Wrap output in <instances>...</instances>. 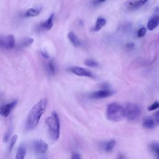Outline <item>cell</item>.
Here are the masks:
<instances>
[{
  "label": "cell",
  "instance_id": "cell-1",
  "mask_svg": "<svg viewBox=\"0 0 159 159\" xmlns=\"http://www.w3.org/2000/svg\"><path fill=\"white\" fill-rule=\"evenodd\" d=\"M47 105V98H42L32 107L27 116L25 123V129L27 130L34 129L38 125L42 116L45 111Z\"/></svg>",
  "mask_w": 159,
  "mask_h": 159
},
{
  "label": "cell",
  "instance_id": "cell-2",
  "mask_svg": "<svg viewBox=\"0 0 159 159\" xmlns=\"http://www.w3.org/2000/svg\"><path fill=\"white\" fill-rule=\"evenodd\" d=\"M106 114L107 119L113 122H119L126 117L125 109L116 102L111 103L107 106Z\"/></svg>",
  "mask_w": 159,
  "mask_h": 159
},
{
  "label": "cell",
  "instance_id": "cell-3",
  "mask_svg": "<svg viewBox=\"0 0 159 159\" xmlns=\"http://www.w3.org/2000/svg\"><path fill=\"white\" fill-rule=\"evenodd\" d=\"M46 124L48 126V132L51 138L57 140L60 136V120L58 114L55 112H53L50 116L46 119Z\"/></svg>",
  "mask_w": 159,
  "mask_h": 159
},
{
  "label": "cell",
  "instance_id": "cell-4",
  "mask_svg": "<svg viewBox=\"0 0 159 159\" xmlns=\"http://www.w3.org/2000/svg\"><path fill=\"white\" fill-rule=\"evenodd\" d=\"M125 112L127 118L129 120H134L139 117L141 110L137 104L134 103H129L126 105Z\"/></svg>",
  "mask_w": 159,
  "mask_h": 159
},
{
  "label": "cell",
  "instance_id": "cell-5",
  "mask_svg": "<svg viewBox=\"0 0 159 159\" xmlns=\"http://www.w3.org/2000/svg\"><path fill=\"white\" fill-rule=\"evenodd\" d=\"M15 46V38L13 35L0 37V48L11 50Z\"/></svg>",
  "mask_w": 159,
  "mask_h": 159
},
{
  "label": "cell",
  "instance_id": "cell-6",
  "mask_svg": "<svg viewBox=\"0 0 159 159\" xmlns=\"http://www.w3.org/2000/svg\"><path fill=\"white\" fill-rule=\"evenodd\" d=\"M69 70L73 74L80 76H86L89 78H94L93 74L86 68L80 66H73L69 69Z\"/></svg>",
  "mask_w": 159,
  "mask_h": 159
},
{
  "label": "cell",
  "instance_id": "cell-7",
  "mask_svg": "<svg viewBox=\"0 0 159 159\" xmlns=\"http://www.w3.org/2000/svg\"><path fill=\"white\" fill-rule=\"evenodd\" d=\"M33 148L36 153L42 154L45 153L48 150V146L43 140L39 139L33 142Z\"/></svg>",
  "mask_w": 159,
  "mask_h": 159
},
{
  "label": "cell",
  "instance_id": "cell-8",
  "mask_svg": "<svg viewBox=\"0 0 159 159\" xmlns=\"http://www.w3.org/2000/svg\"><path fill=\"white\" fill-rule=\"evenodd\" d=\"M17 104V101L14 100L8 104L1 106L0 107V115L4 117H7Z\"/></svg>",
  "mask_w": 159,
  "mask_h": 159
},
{
  "label": "cell",
  "instance_id": "cell-9",
  "mask_svg": "<svg viewBox=\"0 0 159 159\" xmlns=\"http://www.w3.org/2000/svg\"><path fill=\"white\" fill-rule=\"evenodd\" d=\"M148 0H131L126 3V7L129 11L136 10L143 6Z\"/></svg>",
  "mask_w": 159,
  "mask_h": 159
},
{
  "label": "cell",
  "instance_id": "cell-10",
  "mask_svg": "<svg viewBox=\"0 0 159 159\" xmlns=\"http://www.w3.org/2000/svg\"><path fill=\"white\" fill-rule=\"evenodd\" d=\"M113 94V92L107 89H103L95 91L91 94L90 97L93 99H102L111 96Z\"/></svg>",
  "mask_w": 159,
  "mask_h": 159
},
{
  "label": "cell",
  "instance_id": "cell-11",
  "mask_svg": "<svg viewBox=\"0 0 159 159\" xmlns=\"http://www.w3.org/2000/svg\"><path fill=\"white\" fill-rule=\"evenodd\" d=\"M53 17H54V14H52L45 21L40 24L39 27L40 29L41 30H50L52 28L53 25Z\"/></svg>",
  "mask_w": 159,
  "mask_h": 159
},
{
  "label": "cell",
  "instance_id": "cell-12",
  "mask_svg": "<svg viewBox=\"0 0 159 159\" xmlns=\"http://www.w3.org/2000/svg\"><path fill=\"white\" fill-rule=\"evenodd\" d=\"M106 24V20L104 18L102 17H99L97 19L96 24L94 27L93 29V30L94 32H98L99 30H101V29L104 27Z\"/></svg>",
  "mask_w": 159,
  "mask_h": 159
},
{
  "label": "cell",
  "instance_id": "cell-13",
  "mask_svg": "<svg viewBox=\"0 0 159 159\" xmlns=\"http://www.w3.org/2000/svg\"><path fill=\"white\" fill-rule=\"evenodd\" d=\"M26 153V147L24 144H21L16 152V155L15 157L16 159H23L25 157Z\"/></svg>",
  "mask_w": 159,
  "mask_h": 159
},
{
  "label": "cell",
  "instance_id": "cell-14",
  "mask_svg": "<svg viewBox=\"0 0 159 159\" xmlns=\"http://www.w3.org/2000/svg\"><path fill=\"white\" fill-rule=\"evenodd\" d=\"M41 11V8L40 7H37V8H30L24 14L25 17H35L37 16L40 14Z\"/></svg>",
  "mask_w": 159,
  "mask_h": 159
},
{
  "label": "cell",
  "instance_id": "cell-15",
  "mask_svg": "<svg viewBox=\"0 0 159 159\" xmlns=\"http://www.w3.org/2000/svg\"><path fill=\"white\" fill-rule=\"evenodd\" d=\"M68 38L73 46L78 47L80 45V42L78 38L73 32H70L68 34Z\"/></svg>",
  "mask_w": 159,
  "mask_h": 159
},
{
  "label": "cell",
  "instance_id": "cell-16",
  "mask_svg": "<svg viewBox=\"0 0 159 159\" xmlns=\"http://www.w3.org/2000/svg\"><path fill=\"white\" fill-rule=\"evenodd\" d=\"M158 24L159 23H158V16H155L148 20L147 25V29L150 30H152L157 27V26L158 25Z\"/></svg>",
  "mask_w": 159,
  "mask_h": 159
},
{
  "label": "cell",
  "instance_id": "cell-17",
  "mask_svg": "<svg viewBox=\"0 0 159 159\" xmlns=\"http://www.w3.org/2000/svg\"><path fill=\"white\" fill-rule=\"evenodd\" d=\"M34 42V39L30 37H26L20 43H19V47L20 48H25L30 46Z\"/></svg>",
  "mask_w": 159,
  "mask_h": 159
},
{
  "label": "cell",
  "instance_id": "cell-18",
  "mask_svg": "<svg viewBox=\"0 0 159 159\" xmlns=\"http://www.w3.org/2000/svg\"><path fill=\"white\" fill-rule=\"evenodd\" d=\"M154 120L150 117H147L143 122V127L145 129H152L154 127Z\"/></svg>",
  "mask_w": 159,
  "mask_h": 159
},
{
  "label": "cell",
  "instance_id": "cell-19",
  "mask_svg": "<svg viewBox=\"0 0 159 159\" xmlns=\"http://www.w3.org/2000/svg\"><path fill=\"white\" fill-rule=\"evenodd\" d=\"M84 64L89 67H91V68H96L98 66V63L97 61H96L94 60H91V59H86L84 60Z\"/></svg>",
  "mask_w": 159,
  "mask_h": 159
},
{
  "label": "cell",
  "instance_id": "cell-20",
  "mask_svg": "<svg viewBox=\"0 0 159 159\" xmlns=\"http://www.w3.org/2000/svg\"><path fill=\"white\" fill-rule=\"evenodd\" d=\"M115 144H116V141L115 140H111L109 141L108 142H107L105 144L104 150L106 152H110L114 148V147L115 146Z\"/></svg>",
  "mask_w": 159,
  "mask_h": 159
},
{
  "label": "cell",
  "instance_id": "cell-21",
  "mask_svg": "<svg viewBox=\"0 0 159 159\" xmlns=\"http://www.w3.org/2000/svg\"><path fill=\"white\" fill-rule=\"evenodd\" d=\"M48 71L49 72L51 73V74H55L56 73V67H55V63L53 62V61L52 60H50L48 62Z\"/></svg>",
  "mask_w": 159,
  "mask_h": 159
},
{
  "label": "cell",
  "instance_id": "cell-22",
  "mask_svg": "<svg viewBox=\"0 0 159 159\" xmlns=\"http://www.w3.org/2000/svg\"><path fill=\"white\" fill-rule=\"evenodd\" d=\"M150 148L153 153H155V154L157 155V157L159 158V143L157 142L153 143L152 144H151Z\"/></svg>",
  "mask_w": 159,
  "mask_h": 159
},
{
  "label": "cell",
  "instance_id": "cell-23",
  "mask_svg": "<svg viewBox=\"0 0 159 159\" xmlns=\"http://www.w3.org/2000/svg\"><path fill=\"white\" fill-rule=\"evenodd\" d=\"M17 139H18V136L17 135H14L11 139V141H10V144H9V152H11L12 150V149L13 148L15 143H16L17 140Z\"/></svg>",
  "mask_w": 159,
  "mask_h": 159
},
{
  "label": "cell",
  "instance_id": "cell-24",
  "mask_svg": "<svg viewBox=\"0 0 159 159\" xmlns=\"http://www.w3.org/2000/svg\"><path fill=\"white\" fill-rule=\"evenodd\" d=\"M147 32V29L145 27H142L140 28L137 32V37H143Z\"/></svg>",
  "mask_w": 159,
  "mask_h": 159
},
{
  "label": "cell",
  "instance_id": "cell-25",
  "mask_svg": "<svg viewBox=\"0 0 159 159\" xmlns=\"http://www.w3.org/2000/svg\"><path fill=\"white\" fill-rule=\"evenodd\" d=\"M159 108V102L157 101L154 102L153 103H152L148 107V111H153L155 109H157Z\"/></svg>",
  "mask_w": 159,
  "mask_h": 159
},
{
  "label": "cell",
  "instance_id": "cell-26",
  "mask_svg": "<svg viewBox=\"0 0 159 159\" xmlns=\"http://www.w3.org/2000/svg\"><path fill=\"white\" fill-rule=\"evenodd\" d=\"M10 135H11V131H10V130H9L8 132L5 134V135L4 137V142H7L8 141Z\"/></svg>",
  "mask_w": 159,
  "mask_h": 159
},
{
  "label": "cell",
  "instance_id": "cell-27",
  "mask_svg": "<svg viewBox=\"0 0 159 159\" xmlns=\"http://www.w3.org/2000/svg\"><path fill=\"white\" fill-rule=\"evenodd\" d=\"M106 0H93V4L94 6H98L100 4L102 3L103 2H104Z\"/></svg>",
  "mask_w": 159,
  "mask_h": 159
},
{
  "label": "cell",
  "instance_id": "cell-28",
  "mask_svg": "<svg viewBox=\"0 0 159 159\" xmlns=\"http://www.w3.org/2000/svg\"><path fill=\"white\" fill-rule=\"evenodd\" d=\"M134 43H132V42H130V43H127L126 44V48H127V49H130V50H131V49H133L134 48Z\"/></svg>",
  "mask_w": 159,
  "mask_h": 159
},
{
  "label": "cell",
  "instance_id": "cell-29",
  "mask_svg": "<svg viewBox=\"0 0 159 159\" xmlns=\"http://www.w3.org/2000/svg\"><path fill=\"white\" fill-rule=\"evenodd\" d=\"M72 158H81V157L80 156V154L78 153H73L72 155H71V157Z\"/></svg>",
  "mask_w": 159,
  "mask_h": 159
},
{
  "label": "cell",
  "instance_id": "cell-30",
  "mask_svg": "<svg viewBox=\"0 0 159 159\" xmlns=\"http://www.w3.org/2000/svg\"><path fill=\"white\" fill-rule=\"evenodd\" d=\"M41 54L45 58H48L49 57H48V55L47 53V52L46 51H42L41 52Z\"/></svg>",
  "mask_w": 159,
  "mask_h": 159
},
{
  "label": "cell",
  "instance_id": "cell-31",
  "mask_svg": "<svg viewBox=\"0 0 159 159\" xmlns=\"http://www.w3.org/2000/svg\"><path fill=\"white\" fill-rule=\"evenodd\" d=\"M155 119H156V121L158 124H159V111L155 113Z\"/></svg>",
  "mask_w": 159,
  "mask_h": 159
},
{
  "label": "cell",
  "instance_id": "cell-32",
  "mask_svg": "<svg viewBox=\"0 0 159 159\" xmlns=\"http://www.w3.org/2000/svg\"><path fill=\"white\" fill-rule=\"evenodd\" d=\"M158 23H159V16H158Z\"/></svg>",
  "mask_w": 159,
  "mask_h": 159
}]
</instances>
